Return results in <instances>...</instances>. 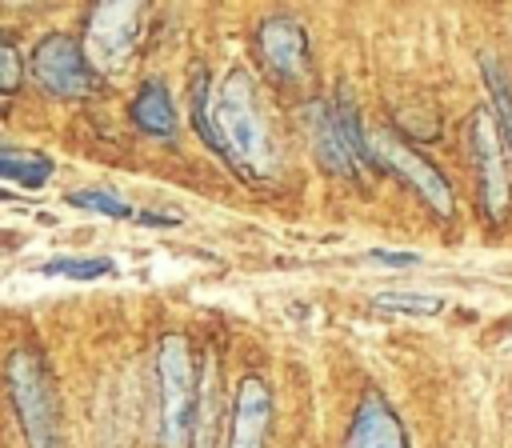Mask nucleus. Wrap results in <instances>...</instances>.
Masks as SVG:
<instances>
[{
  "label": "nucleus",
  "instance_id": "f257e3e1",
  "mask_svg": "<svg viewBox=\"0 0 512 448\" xmlns=\"http://www.w3.org/2000/svg\"><path fill=\"white\" fill-rule=\"evenodd\" d=\"M204 144L248 180H264L272 172L268 120L256 96V80L244 68H228L220 92L212 96V136Z\"/></svg>",
  "mask_w": 512,
  "mask_h": 448
},
{
  "label": "nucleus",
  "instance_id": "f03ea898",
  "mask_svg": "<svg viewBox=\"0 0 512 448\" xmlns=\"http://www.w3.org/2000/svg\"><path fill=\"white\" fill-rule=\"evenodd\" d=\"M156 396H160V448H192L200 388L184 336H164L156 348Z\"/></svg>",
  "mask_w": 512,
  "mask_h": 448
},
{
  "label": "nucleus",
  "instance_id": "7ed1b4c3",
  "mask_svg": "<svg viewBox=\"0 0 512 448\" xmlns=\"http://www.w3.org/2000/svg\"><path fill=\"white\" fill-rule=\"evenodd\" d=\"M8 392L16 404L20 432L28 448H60V412H56V388L44 356L36 348H16L4 364Z\"/></svg>",
  "mask_w": 512,
  "mask_h": 448
},
{
  "label": "nucleus",
  "instance_id": "20e7f679",
  "mask_svg": "<svg viewBox=\"0 0 512 448\" xmlns=\"http://www.w3.org/2000/svg\"><path fill=\"white\" fill-rule=\"evenodd\" d=\"M32 76L44 92L52 96H92L100 76L84 52V44L68 32H48L36 48H32Z\"/></svg>",
  "mask_w": 512,
  "mask_h": 448
},
{
  "label": "nucleus",
  "instance_id": "39448f33",
  "mask_svg": "<svg viewBox=\"0 0 512 448\" xmlns=\"http://www.w3.org/2000/svg\"><path fill=\"white\" fill-rule=\"evenodd\" d=\"M468 148H472V164H476V192H480V204L488 212V220H504L508 212V200H512V188H508V148L500 140V128H496V116L492 108H476L472 112V124H468Z\"/></svg>",
  "mask_w": 512,
  "mask_h": 448
},
{
  "label": "nucleus",
  "instance_id": "423d86ee",
  "mask_svg": "<svg viewBox=\"0 0 512 448\" xmlns=\"http://www.w3.org/2000/svg\"><path fill=\"white\" fill-rule=\"evenodd\" d=\"M376 160H380V168H388V172H396L436 216H452V188H448V180H444V172L432 164V160H424L416 148H408L404 140H396V136H380L376 140Z\"/></svg>",
  "mask_w": 512,
  "mask_h": 448
},
{
  "label": "nucleus",
  "instance_id": "0eeeda50",
  "mask_svg": "<svg viewBox=\"0 0 512 448\" xmlns=\"http://www.w3.org/2000/svg\"><path fill=\"white\" fill-rule=\"evenodd\" d=\"M256 56H260V64L280 84L304 80L308 68H312L304 24L292 20V16H268V20H260V28H256Z\"/></svg>",
  "mask_w": 512,
  "mask_h": 448
},
{
  "label": "nucleus",
  "instance_id": "6e6552de",
  "mask_svg": "<svg viewBox=\"0 0 512 448\" xmlns=\"http://www.w3.org/2000/svg\"><path fill=\"white\" fill-rule=\"evenodd\" d=\"M140 4H96L88 16V32H84V52L96 64H120L128 56V48L136 44V20H140Z\"/></svg>",
  "mask_w": 512,
  "mask_h": 448
},
{
  "label": "nucleus",
  "instance_id": "1a4fd4ad",
  "mask_svg": "<svg viewBox=\"0 0 512 448\" xmlns=\"http://www.w3.org/2000/svg\"><path fill=\"white\" fill-rule=\"evenodd\" d=\"M268 428H272V392L256 372H248L236 388V400H232L224 448H264Z\"/></svg>",
  "mask_w": 512,
  "mask_h": 448
},
{
  "label": "nucleus",
  "instance_id": "9d476101",
  "mask_svg": "<svg viewBox=\"0 0 512 448\" xmlns=\"http://www.w3.org/2000/svg\"><path fill=\"white\" fill-rule=\"evenodd\" d=\"M344 448H408V432H404L396 408L376 388H368L360 396L348 436H344Z\"/></svg>",
  "mask_w": 512,
  "mask_h": 448
},
{
  "label": "nucleus",
  "instance_id": "9b49d317",
  "mask_svg": "<svg viewBox=\"0 0 512 448\" xmlns=\"http://www.w3.org/2000/svg\"><path fill=\"white\" fill-rule=\"evenodd\" d=\"M308 128H312V152H316V160L324 164V172L352 180L360 168H356V160H352V152H348V144H344V136H340L332 100H316V104L308 108Z\"/></svg>",
  "mask_w": 512,
  "mask_h": 448
},
{
  "label": "nucleus",
  "instance_id": "f8f14e48",
  "mask_svg": "<svg viewBox=\"0 0 512 448\" xmlns=\"http://www.w3.org/2000/svg\"><path fill=\"white\" fill-rule=\"evenodd\" d=\"M128 120H132L144 136H156V140L176 136V104H172V96H168V84H164V80H144L140 92H136L132 104H128Z\"/></svg>",
  "mask_w": 512,
  "mask_h": 448
},
{
  "label": "nucleus",
  "instance_id": "ddd939ff",
  "mask_svg": "<svg viewBox=\"0 0 512 448\" xmlns=\"http://www.w3.org/2000/svg\"><path fill=\"white\" fill-rule=\"evenodd\" d=\"M52 156L44 152H32V148H0V176L4 180H16L24 192H36L48 184L52 176Z\"/></svg>",
  "mask_w": 512,
  "mask_h": 448
},
{
  "label": "nucleus",
  "instance_id": "4468645a",
  "mask_svg": "<svg viewBox=\"0 0 512 448\" xmlns=\"http://www.w3.org/2000/svg\"><path fill=\"white\" fill-rule=\"evenodd\" d=\"M332 112H336V124H340V136L356 160V168H380L376 160V144L364 136V120H360V108L348 100V96H336L332 100Z\"/></svg>",
  "mask_w": 512,
  "mask_h": 448
},
{
  "label": "nucleus",
  "instance_id": "2eb2a0df",
  "mask_svg": "<svg viewBox=\"0 0 512 448\" xmlns=\"http://www.w3.org/2000/svg\"><path fill=\"white\" fill-rule=\"evenodd\" d=\"M484 84H488V96H492V116H496V128H500V140L508 148V160H512V84L504 76V68L496 60L484 56Z\"/></svg>",
  "mask_w": 512,
  "mask_h": 448
},
{
  "label": "nucleus",
  "instance_id": "dca6fc26",
  "mask_svg": "<svg viewBox=\"0 0 512 448\" xmlns=\"http://www.w3.org/2000/svg\"><path fill=\"white\" fill-rule=\"evenodd\" d=\"M36 272L40 276H68V280H96V276L116 272V264L104 256H56V260H44Z\"/></svg>",
  "mask_w": 512,
  "mask_h": 448
},
{
  "label": "nucleus",
  "instance_id": "f3484780",
  "mask_svg": "<svg viewBox=\"0 0 512 448\" xmlns=\"http://www.w3.org/2000/svg\"><path fill=\"white\" fill-rule=\"evenodd\" d=\"M372 308L396 312V316H436L444 308V300L428 296V292H380V296H372Z\"/></svg>",
  "mask_w": 512,
  "mask_h": 448
},
{
  "label": "nucleus",
  "instance_id": "a211bd4d",
  "mask_svg": "<svg viewBox=\"0 0 512 448\" xmlns=\"http://www.w3.org/2000/svg\"><path fill=\"white\" fill-rule=\"evenodd\" d=\"M72 208H88V212H100V216H112V220H128L132 216V204L104 192V188H80V192H68L64 196Z\"/></svg>",
  "mask_w": 512,
  "mask_h": 448
},
{
  "label": "nucleus",
  "instance_id": "6ab92c4d",
  "mask_svg": "<svg viewBox=\"0 0 512 448\" xmlns=\"http://www.w3.org/2000/svg\"><path fill=\"white\" fill-rule=\"evenodd\" d=\"M24 84V56H20V44L12 32L0 28V96H16Z\"/></svg>",
  "mask_w": 512,
  "mask_h": 448
},
{
  "label": "nucleus",
  "instance_id": "aec40b11",
  "mask_svg": "<svg viewBox=\"0 0 512 448\" xmlns=\"http://www.w3.org/2000/svg\"><path fill=\"white\" fill-rule=\"evenodd\" d=\"M136 224H148V228H176L180 216H160V212H136Z\"/></svg>",
  "mask_w": 512,
  "mask_h": 448
},
{
  "label": "nucleus",
  "instance_id": "412c9836",
  "mask_svg": "<svg viewBox=\"0 0 512 448\" xmlns=\"http://www.w3.org/2000/svg\"><path fill=\"white\" fill-rule=\"evenodd\" d=\"M372 260H380V264H392V268H396V264H416L420 256H412V252H400V256H396V252H384V248H376V252H372Z\"/></svg>",
  "mask_w": 512,
  "mask_h": 448
},
{
  "label": "nucleus",
  "instance_id": "4be33fe9",
  "mask_svg": "<svg viewBox=\"0 0 512 448\" xmlns=\"http://www.w3.org/2000/svg\"><path fill=\"white\" fill-rule=\"evenodd\" d=\"M0 200H16V192H4V188H0Z\"/></svg>",
  "mask_w": 512,
  "mask_h": 448
}]
</instances>
